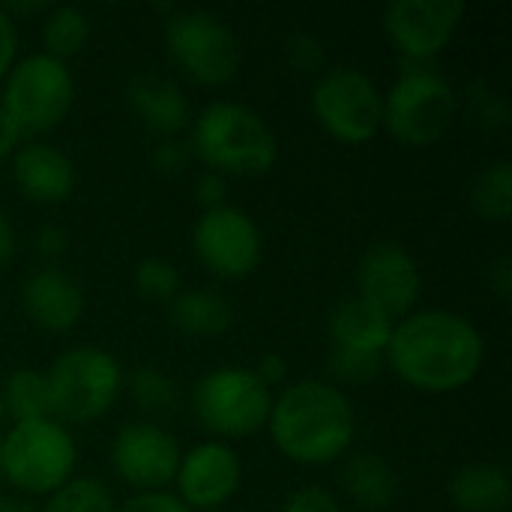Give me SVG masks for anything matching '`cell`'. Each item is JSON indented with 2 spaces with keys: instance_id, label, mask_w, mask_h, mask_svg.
Instances as JSON below:
<instances>
[{
  "instance_id": "f35d334b",
  "label": "cell",
  "mask_w": 512,
  "mask_h": 512,
  "mask_svg": "<svg viewBox=\"0 0 512 512\" xmlns=\"http://www.w3.org/2000/svg\"><path fill=\"white\" fill-rule=\"evenodd\" d=\"M252 372L258 375V381H261L264 387H270V390H273V387L285 384V378H288V363H285V357H282V354H264Z\"/></svg>"
},
{
  "instance_id": "ba28073f",
  "label": "cell",
  "mask_w": 512,
  "mask_h": 512,
  "mask_svg": "<svg viewBox=\"0 0 512 512\" xmlns=\"http://www.w3.org/2000/svg\"><path fill=\"white\" fill-rule=\"evenodd\" d=\"M456 114L459 93L435 66H405L384 93L381 129L405 147H432L450 132Z\"/></svg>"
},
{
  "instance_id": "484cf974",
  "label": "cell",
  "mask_w": 512,
  "mask_h": 512,
  "mask_svg": "<svg viewBox=\"0 0 512 512\" xmlns=\"http://www.w3.org/2000/svg\"><path fill=\"white\" fill-rule=\"evenodd\" d=\"M117 501L99 477H72L57 492H51L36 512H114Z\"/></svg>"
},
{
  "instance_id": "836d02e7",
  "label": "cell",
  "mask_w": 512,
  "mask_h": 512,
  "mask_svg": "<svg viewBox=\"0 0 512 512\" xmlns=\"http://www.w3.org/2000/svg\"><path fill=\"white\" fill-rule=\"evenodd\" d=\"M114 512H192L174 492H135Z\"/></svg>"
},
{
  "instance_id": "44dd1931",
  "label": "cell",
  "mask_w": 512,
  "mask_h": 512,
  "mask_svg": "<svg viewBox=\"0 0 512 512\" xmlns=\"http://www.w3.org/2000/svg\"><path fill=\"white\" fill-rule=\"evenodd\" d=\"M168 321L174 330L192 339H216L231 330L234 306L225 294L210 288H189L180 291L168 303Z\"/></svg>"
},
{
  "instance_id": "ffe728a7",
  "label": "cell",
  "mask_w": 512,
  "mask_h": 512,
  "mask_svg": "<svg viewBox=\"0 0 512 512\" xmlns=\"http://www.w3.org/2000/svg\"><path fill=\"white\" fill-rule=\"evenodd\" d=\"M447 495L459 512H507L512 501L510 474L495 462H471L453 471Z\"/></svg>"
},
{
  "instance_id": "d590c367",
  "label": "cell",
  "mask_w": 512,
  "mask_h": 512,
  "mask_svg": "<svg viewBox=\"0 0 512 512\" xmlns=\"http://www.w3.org/2000/svg\"><path fill=\"white\" fill-rule=\"evenodd\" d=\"M195 201L201 204V210L228 204V177H222L216 171H201L195 180Z\"/></svg>"
},
{
  "instance_id": "3957f363",
  "label": "cell",
  "mask_w": 512,
  "mask_h": 512,
  "mask_svg": "<svg viewBox=\"0 0 512 512\" xmlns=\"http://www.w3.org/2000/svg\"><path fill=\"white\" fill-rule=\"evenodd\" d=\"M192 156L222 177H261L279 159V138L255 108L216 99L189 123Z\"/></svg>"
},
{
  "instance_id": "7402d4cb",
  "label": "cell",
  "mask_w": 512,
  "mask_h": 512,
  "mask_svg": "<svg viewBox=\"0 0 512 512\" xmlns=\"http://www.w3.org/2000/svg\"><path fill=\"white\" fill-rule=\"evenodd\" d=\"M342 489L345 495L369 512H384L399 498V477L393 465L378 453H354L342 465Z\"/></svg>"
},
{
  "instance_id": "277c9868",
  "label": "cell",
  "mask_w": 512,
  "mask_h": 512,
  "mask_svg": "<svg viewBox=\"0 0 512 512\" xmlns=\"http://www.w3.org/2000/svg\"><path fill=\"white\" fill-rule=\"evenodd\" d=\"M75 468L78 444L54 417L12 423L0 441V477L21 495L48 498L75 477Z\"/></svg>"
},
{
  "instance_id": "d4e9b609",
  "label": "cell",
  "mask_w": 512,
  "mask_h": 512,
  "mask_svg": "<svg viewBox=\"0 0 512 512\" xmlns=\"http://www.w3.org/2000/svg\"><path fill=\"white\" fill-rule=\"evenodd\" d=\"M87 39H90L87 12H81L78 6H69V3L45 9V18H42V51L45 54L66 63L87 45Z\"/></svg>"
},
{
  "instance_id": "d6986e66",
  "label": "cell",
  "mask_w": 512,
  "mask_h": 512,
  "mask_svg": "<svg viewBox=\"0 0 512 512\" xmlns=\"http://www.w3.org/2000/svg\"><path fill=\"white\" fill-rule=\"evenodd\" d=\"M327 327H330V342L336 351L369 354V357H384L390 333H393V321L369 309L357 297L336 303Z\"/></svg>"
},
{
  "instance_id": "4316f807",
  "label": "cell",
  "mask_w": 512,
  "mask_h": 512,
  "mask_svg": "<svg viewBox=\"0 0 512 512\" xmlns=\"http://www.w3.org/2000/svg\"><path fill=\"white\" fill-rule=\"evenodd\" d=\"M462 108H465V117L483 132H504L512 120L507 93L489 81H471L465 90Z\"/></svg>"
},
{
  "instance_id": "f1b7e54d",
  "label": "cell",
  "mask_w": 512,
  "mask_h": 512,
  "mask_svg": "<svg viewBox=\"0 0 512 512\" xmlns=\"http://www.w3.org/2000/svg\"><path fill=\"white\" fill-rule=\"evenodd\" d=\"M132 279H135V291L144 300H153V303H171L183 291L177 267L168 258H159V255L141 258Z\"/></svg>"
},
{
  "instance_id": "7a4b0ae2",
  "label": "cell",
  "mask_w": 512,
  "mask_h": 512,
  "mask_svg": "<svg viewBox=\"0 0 512 512\" xmlns=\"http://www.w3.org/2000/svg\"><path fill=\"white\" fill-rule=\"evenodd\" d=\"M267 432L276 450L297 465L339 462L357 438V414L339 384L303 378L273 396Z\"/></svg>"
},
{
  "instance_id": "7c38bea8",
  "label": "cell",
  "mask_w": 512,
  "mask_h": 512,
  "mask_svg": "<svg viewBox=\"0 0 512 512\" xmlns=\"http://www.w3.org/2000/svg\"><path fill=\"white\" fill-rule=\"evenodd\" d=\"M423 291V273L417 258L393 243L378 240L372 243L357 264V300H363L369 309L381 312L393 324L417 309Z\"/></svg>"
},
{
  "instance_id": "4fadbf2b",
  "label": "cell",
  "mask_w": 512,
  "mask_h": 512,
  "mask_svg": "<svg viewBox=\"0 0 512 512\" xmlns=\"http://www.w3.org/2000/svg\"><path fill=\"white\" fill-rule=\"evenodd\" d=\"M462 18V0H393L384 9V33L405 57V66H432L453 42Z\"/></svg>"
},
{
  "instance_id": "ac0fdd59",
  "label": "cell",
  "mask_w": 512,
  "mask_h": 512,
  "mask_svg": "<svg viewBox=\"0 0 512 512\" xmlns=\"http://www.w3.org/2000/svg\"><path fill=\"white\" fill-rule=\"evenodd\" d=\"M126 102L141 126L159 138H180L192 123L183 87L159 72H135L126 81Z\"/></svg>"
},
{
  "instance_id": "60d3db41",
  "label": "cell",
  "mask_w": 512,
  "mask_h": 512,
  "mask_svg": "<svg viewBox=\"0 0 512 512\" xmlns=\"http://www.w3.org/2000/svg\"><path fill=\"white\" fill-rule=\"evenodd\" d=\"M12 252H15V231H12L9 219L0 213V264H6Z\"/></svg>"
},
{
  "instance_id": "2e32d148",
  "label": "cell",
  "mask_w": 512,
  "mask_h": 512,
  "mask_svg": "<svg viewBox=\"0 0 512 512\" xmlns=\"http://www.w3.org/2000/svg\"><path fill=\"white\" fill-rule=\"evenodd\" d=\"M84 288L81 282L57 264L36 267L21 282V309L24 315L51 333H69L84 318Z\"/></svg>"
},
{
  "instance_id": "4dcf8cb0",
  "label": "cell",
  "mask_w": 512,
  "mask_h": 512,
  "mask_svg": "<svg viewBox=\"0 0 512 512\" xmlns=\"http://www.w3.org/2000/svg\"><path fill=\"white\" fill-rule=\"evenodd\" d=\"M384 369V357H369V354H351V351H336L330 348V372L342 384H366L378 378Z\"/></svg>"
},
{
  "instance_id": "5bb4252c",
  "label": "cell",
  "mask_w": 512,
  "mask_h": 512,
  "mask_svg": "<svg viewBox=\"0 0 512 512\" xmlns=\"http://www.w3.org/2000/svg\"><path fill=\"white\" fill-rule=\"evenodd\" d=\"M180 444L153 420L120 426L111 441V468L135 492H168L180 468Z\"/></svg>"
},
{
  "instance_id": "e0dca14e",
  "label": "cell",
  "mask_w": 512,
  "mask_h": 512,
  "mask_svg": "<svg viewBox=\"0 0 512 512\" xmlns=\"http://www.w3.org/2000/svg\"><path fill=\"white\" fill-rule=\"evenodd\" d=\"M12 180L27 201L60 204L75 189V162L45 138H27L12 153Z\"/></svg>"
},
{
  "instance_id": "1f68e13d",
  "label": "cell",
  "mask_w": 512,
  "mask_h": 512,
  "mask_svg": "<svg viewBox=\"0 0 512 512\" xmlns=\"http://www.w3.org/2000/svg\"><path fill=\"white\" fill-rule=\"evenodd\" d=\"M192 150L186 138H159V144L150 153V165L162 177H177L192 165Z\"/></svg>"
},
{
  "instance_id": "83f0119b",
  "label": "cell",
  "mask_w": 512,
  "mask_h": 512,
  "mask_svg": "<svg viewBox=\"0 0 512 512\" xmlns=\"http://www.w3.org/2000/svg\"><path fill=\"white\" fill-rule=\"evenodd\" d=\"M129 396L147 414H171L180 402L177 381L156 366H138L129 375Z\"/></svg>"
},
{
  "instance_id": "52a82bcc",
  "label": "cell",
  "mask_w": 512,
  "mask_h": 512,
  "mask_svg": "<svg viewBox=\"0 0 512 512\" xmlns=\"http://www.w3.org/2000/svg\"><path fill=\"white\" fill-rule=\"evenodd\" d=\"M189 408L201 429L228 444L267 429L273 390L246 366H219L192 384Z\"/></svg>"
},
{
  "instance_id": "30bf717a",
  "label": "cell",
  "mask_w": 512,
  "mask_h": 512,
  "mask_svg": "<svg viewBox=\"0 0 512 512\" xmlns=\"http://www.w3.org/2000/svg\"><path fill=\"white\" fill-rule=\"evenodd\" d=\"M318 126L342 144H366L381 132L384 90L357 66H327L309 93Z\"/></svg>"
},
{
  "instance_id": "f546056e",
  "label": "cell",
  "mask_w": 512,
  "mask_h": 512,
  "mask_svg": "<svg viewBox=\"0 0 512 512\" xmlns=\"http://www.w3.org/2000/svg\"><path fill=\"white\" fill-rule=\"evenodd\" d=\"M285 60L294 72H306V75H321L327 69V45L318 33L312 30H291L285 36Z\"/></svg>"
},
{
  "instance_id": "8d00e7d4",
  "label": "cell",
  "mask_w": 512,
  "mask_h": 512,
  "mask_svg": "<svg viewBox=\"0 0 512 512\" xmlns=\"http://www.w3.org/2000/svg\"><path fill=\"white\" fill-rule=\"evenodd\" d=\"M18 60V24L15 18L0 6V81Z\"/></svg>"
},
{
  "instance_id": "ab89813d",
  "label": "cell",
  "mask_w": 512,
  "mask_h": 512,
  "mask_svg": "<svg viewBox=\"0 0 512 512\" xmlns=\"http://www.w3.org/2000/svg\"><path fill=\"white\" fill-rule=\"evenodd\" d=\"M21 141H24V138H21V132L15 129V123L9 120V114L0 108V162H3V159H9Z\"/></svg>"
},
{
  "instance_id": "b9f144b4",
  "label": "cell",
  "mask_w": 512,
  "mask_h": 512,
  "mask_svg": "<svg viewBox=\"0 0 512 512\" xmlns=\"http://www.w3.org/2000/svg\"><path fill=\"white\" fill-rule=\"evenodd\" d=\"M0 512H36V510H33V504H27V501H21V498H6V501H0Z\"/></svg>"
},
{
  "instance_id": "7bdbcfd3",
  "label": "cell",
  "mask_w": 512,
  "mask_h": 512,
  "mask_svg": "<svg viewBox=\"0 0 512 512\" xmlns=\"http://www.w3.org/2000/svg\"><path fill=\"white\" fill-rule=\"evenodd\" d=\"M6 417V402H3V393H0V420Z\"/></svg>"
},
{
  "instance_id": "9c48e42d",
  "label": "cell",
  "mask_w": 512,
  "mask_h": 512,
  "mask_svg": "<svg viewBox=\"0 0 512 512\" xmlns=\"http://www.w3.org/2000/svg\"><path fill=\"white\" fill-rule=\"evenodd\" d=\"M168 57L201 87H222L240 69L234 27L210 9H174L165 18Z\"/></svg>"
},
{
  "instance_id": "6da1fadb",
  "label": "cell",
  "mask_w": 512,
  "mask_h": 512,
  "mask_svg": "<svg viewBox=\"0 0 512 512\" xmlns=\"http://www.w3.org/2000/svg\"><path fill=\"white\" fill-rule=\"evenodd\" d=\"M486 360L480 327L456 309H414L393 324L384 363L411 390L444 396L468 387Z\"/></svg>"
},
{
  "instance_id": "d6a6232c",
  "label": "cell",
  "mask_w": 512,
  "mask_h": 512,
  "mask_svg": "<svg viewBox=\"0 0 512 512\" xmlns=\"http://www.w3.org/2000/svg\"><path fill=\"white\" fill-rule=\"evenodd\" d=\"M279 512H345L342 501L324 486H303L291 492Z\"/></svg>"
},
{
  "instance_id": "9a60e30c",
  "label": "cell",
  "mask_w": 512,
  "mask_h": 512,
  "mask_svg": "<svg viewBox=\"0 0 512 512\" xmlns=\"http://www.w3.org/2000/svg\"><path fill=\"white\" fill-rule=\"evenodd\" d=\"M240 480H243V462L237 450L225 441L207 438L180 456L174 495L192 512L219 510L237 495Z\"/></svg>"
},
{
  "instance_id": "cb8c5ba5",
  "label": "cell",
  "mask_w": 512,
  "mask_h": 512,
  "mask_svg": "<svg viewBox=\"0 0 512 512\" xmlns=\"http://www.w3.org/2000/svg\"><path fill=\"white\" fill-rule=\"evenodd\" d=\"M0 393H3V402H6V417H12V423L51 417L48 381H45V372H39V369H30V366L12 369L6 375Z\"/></svg>"
},
{
  "instance_id": "8fae6325",
  "label": "cell",
  "mask_w": 512,
  "mask_h": 512,
  "mask_svg": "<svg viewBox=\"0 0 512 512\" xmlns=\"http://www.w3.org/2000/svg\"><path fill=\"white\" fill-rule=\"evenodd\" d=\"M192 252L216 279H246L258 270L264 237L258 222L234 204L201 210L192 225Z\"/></svg>"
},
{
  "instance_id": "74e56055",
  "label": "cell",
  "mask_w": 512,
  "mask_h": 512,
  "mask_svg": "<svg viewBox=\"0 0 512 512\" xmlns=\"http://www.w3.org/2000/svg\"><path fill=\"white\" fill-rule=\"evenodd\" d=\"M486 285H489V294H495L498 300H510L512 294V258L504 252L498 255L489 270H486Z\"/></svg>"
},
{
  "instance_id": "603a6c76",
  "label": "cell",
  "mask_w": 512,
  "mask_h": 512,
  "mask_svg": "<svg viewBox=\"0 0 512 512\" xmlns=\"http://www.w3.org/2000/svg\"><path fill=\"white\" fill-rule=\"evenodd\" d=\"M471 210L486 222H507L512 213V162L495 159L483 165L468 186Z\"/></svg>"
},
{
  "instance_id": "ee69618b",
  "label": "cell",
  "mask_w": 512,
  "mask_h": 512,
  "mask_svg": "<svg viewBox=\"0 0 512 512\" xmlns=\"http://www.w3.org/2000/svg\"><path fill=\"white\" fill-rule=\"evenodd\" d=\"M0 441H3V435H0Z\"/></svg>"
},
{
  "instance_id": "5b68a950",
  "label": "cell",
  "mask_w": 512,
  "mask_h": 512,
  "mask_svg": "<svg viewBox=\"0 0 512 512\" xmlns=\"http://www.w3.org/2000/svg\"><path fill=\"white\" fill-rule=\"evenodd\" d=\"M51 417L66 423H93L108 414L123 390L120 360L99 345H75L54 357L45 372Z\"/></svg>"
},
{
  "instance_id": "8992f818",
  "label": "cell",
  "mask_w": 512,
  "mask_h": 512,
  "mask_svg": "<svg viewBox=\"0 0 512 512\" xmlns=\"http://www.w3.org/2000/svg\"><path fill=\"white\" fill-rule=\"evenodd\" d=\"M75 102V78L69 63L33 51L12 63L3 78L0 108L9 114L21 138H42L57 129Z\"/></svg>"
},
{
  "instance_id": "e575fe53",
  "label": "cell",
  "mask_w": 512,
  "mask_h": 512,
  "mask_svg": "<svg viewBox=\"0 0 512 512\" xmlns=\"http://www.w3.org/2000/svg\"><path fill=\"white\" fill-rule=\"evenodd\" d=\"M33 246H36V252H39L42 261H57L69 249V231L60 222H45V225L36 228Z\"/></svg>"
}]
</instances>
